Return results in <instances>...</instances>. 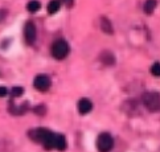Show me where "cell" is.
<instances>
[{
  "label": "cell",
  "instance_id": "obj_1",
  "mask_svg": "<svg viewBox=\"0 0 160 152\" xmlns=\"http://www.w3.org/2000/svg\"><path fill=\"white\" fill-rule=\"evenodd\" d=\"M28 136H29L33 142L40 143L44 145L45 150H52L54 148V139H56V134L52 132L48 128H33V130H29L28 132Z\"/></svg>",
  "mask_w": 160,
  "mask_h": 152
},
{
  "label": "cell",
  "instance_id": "obj_8",
  "mask_svg": "<svg viewBox=\"0 0 160 152\" xmlns=\"http://www.w3.org/2000/svg\"><path fill=\"white\" fill-rule=\"evenodd\" d=\"M54 148L58 151H64L66 148V139L64 135L61 134H56V139H54Z\"/></svg>",
  "mask_w": 160,
  "mask_h": 152
},
{
  "label": "cell",
  "instance_id": "obj_6",
  "mask_svg": "<svg viewBox=\"0 0 160 152\" xmlns=\"http://www.w3.org/2000/svg\"><path fill=\"white\" fill-rule=\"evenodd\" d=\"M36 25L33 24V21H28L25 27H24V36H25V41L27 44L32 45L33 42L36 41Z\"/></svg>",
  "mask_w": 160,
  "mask_h": 152
},
{
  "label": "cell",
  "instance_id": "obj_13",
  "mask_svg": "<svg viewBox=\"0 0 160 152\" xmlns=\"http://www.w3.org/2000/svg\"><path fill=\"white\" fill-rule=\"evenodd\" d=\"M40 8H41V3H40L38 0H31V2L27 4V9L29 11V12H37Z\"/></svg>",
  "mask_w": 160,
  "mask_h": 152
},
{
  "label": "cell",
  "instance_id": "obj_17",
  "mask_svg": "<svg viewBox=\"0 0 160 152\" xmlns=\"http://www.w3.org/2000/svg\"><path fill=\"white\" fill-rule=\"evenodd\" d=\"M8 94V90L7 87H3V86H0V97H5V95Z\"/></svg>",
  "mask_w": 160,
  "mask_h": 152
},
{
  "label": "cell",
  "instance_id": "obj_3",
  "mask_svg": "<svg viewBox=\"0 0 160 152\" xmlns=\"http://www.w3.org/2000/svg\"><path fill=\"white\" fill-rule=\"evenodd\" d=\"M69 44H68L65 40H56L52 45V56L56 60H64L68 54H69Z\"/></svg>",
  "mask_w": 160,
  "mask_h": 152
},
{
  "label": "cell",
  "instance_id": "obj_5",
  "mask_svg": "<svg viewBox=\"0 0 160 152\" xmlns=\"http://www.w3.org/2000/svg\"><path fill=\"white\" fill-rule=\"evenodd\" d=\"M52 85V81L47 74H38L36 76L35 81H33V86H35L38 91H47V90Z\"/></svg>",
  "mask_w": 160,
  "mask_h": 152
},
{
  "label": "cell",
  "instance_id": "obj_12",
  "mask_svg": "<svg viewBox=\"0 0 160 152\" xmlns=\"http://www.w3.org/2000/svg\"><path fill=\"white\" fill-rule=\"evenodd\" d=\"M101 28H102V31H105L106 33H112L111 22H110V20H107L105 16L103 17H101Z\"/></svg>",
  "mask_w": 160,
  "mask_h": 152
},
{
  "label": "cell",
  "instance_id": "obj_7",
  "mask_svg": "<svg viewBox=\"0 0 160 152\" xmlns=\"http://www.w3.org/2000/svg\"><path fill=\"white\" fill-rule=\"evenodd\" d=\"M91 109H93V103H91V101H90V99H88V98L79 99V102H78V111L81 112L82 115H85V114H88V112H90Z\"/></svg>",
  "mask_w": 160,
  "mask_h": 152
},
{
  "label": "cell",
  "instance_id": "obj_10",
  "mask_svg": "<svg viewBox=\"0 0 160 152\" xmlns=\"http://www.w3.org/2000/svg\"><path fill=\"white\" fill-rule=\"evenodd\" d=\"M60 5H61L60 0H50L49 4H48V12L50 15L58 12V11H60Z\"/></svg>",
  "mask_w": 160,
  "mask_h": 152
},
{
  "label": "cell",
  "instance_id": "obj_16",
  "mask_svg": "<svg viewBox=\"0 0 160 152\" xmlns=\"http://www.w3.org/2000/svg\"><path fill=\"white\" fill-rule=\"evenodd\" d=\"M35 112L38 115H44L45 112H47V109H45L44 106H37V107H35Z\"/></svg>",
  "mask_w": 160,
  "mask_h": 152
},
{
  "label": "cell",
  "instance_id": "obj_11",
  "mask_svg": "<svg viewBox=\"0 0 160 152\" xmlns=\"http://www.w3.org/2000/svg\"><path fill=\"white\" fill-rule=\"evenodd\" d=\"M156 0H146V3H144V5H143V8H144V12L146 13H152L153 11H155V8H156Z\"/></svg>",
  "mask_w": 160,
  "mask_h": 152
},
{
  "label": "cell",
  "instance_id": "obj_14",
  "mask_svg": "<svg viewBox=\"0 0 160 152\" xmlns=\"http://www.w3.org/2000/svg\"><path fill=\"white\" fill-rule=\"evenodd\" d=\"M151 74L155 77H160V62H155L151 66Z\"/></svg>",
  "mask_w": 160,
  "mask_h": 152
},
{
  "label": "cell",
  "instance_id": "obj_15",
  "mask_svg": "<svg viewBox=\"0 0 160 152\" xmlns=\"http://www.w3.org/2000/svg\"><path fill=\"white\" fill-rule=\"evenodd\" d=\"M22 93H24V90H22V87H20V86L12 89V95H13L15 98H16V97H21Z\"/></svg>",
  "mask_w": 160,
  "mask_h": 152
},
{
  "label": "cell",
  "instance_id": "obj_18",
  "mask_svg": "<svg viewBox=\"0 0 160 152\" xmlns=\"http://www.w3.org/2000/svg\"><path fill=\"white\" fill-rule=\"evenodd\" d=\"M64 3L65 5H68V7H72L73 5V3H74V0H60V3Z\"/></svg>",
  "mask_w": 160,
  "mask_h": 152
},
{
  "label": "cell",
  "instance_id": "obj_9",
  "mask_svg": "<svg viewBox=\"0 0 160 152\" xmlns=\"http://www.w3.org/2000/svg\"><path fill=\"white\" fill-rule=\"evenodd\" d=\"M101 61L102 62H105L106 65H112L114 62H115V57L110 53V52H103L101 54Z\"/></svg>",
  "mask_w": 160,
  "mask_h": 152
},
{
  "label": "cell",
  "instance_id": "obj_4",
  "mask_svg": "<svg viewBox=\"0 0 160 152\" xmlns=\"http://www.w3.org/2000/svg\"><path fill=\"white\" fill-rule=\"evenodd\" d=\"M114 147V139L110 134L103 132L97 138V148L99 152H110Z\"/></svg>",
  "mask_w": 160,
  "mask_h": 152
},
{
  "label": "cell",
  "instance_id": "obj_2",
  "mask_svg": "<svg viewBox=\"0 0 160 152\" xmlns=\"http://www.w3.org/2000/svg\"><path fill=\"white\" fill-rule=\"evenodd\" d=\"M142 102L151 112L160 111V93L158 91H147L142 95Z\"/></svg>",
  "mask_w": 160,
  "mask_h": 152
}]
</instances>
